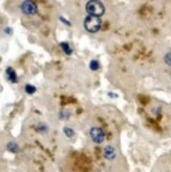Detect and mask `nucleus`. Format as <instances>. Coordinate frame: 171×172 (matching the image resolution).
I'll return each mask as SVG.
<instances>
[{
  "mask_svg": "<svg viewBox=\"0 0 171 172\" xmlns=\"http://www.w3.org/2000/svg\"><path fill=\"white\" fill-rule=\"evenodd\" d=\"M86 10L91 16H96L99 17L105 13V7H103V3L100 1H96V0H91L86 5Z\"/></svg>",
  "mask_w": 171,
  "mask_h": 172,
  "instance_id": "1",
  "label": "nucleus"
},
{
  "mask_svg": "<svg viewBox=\"0 0 171 172\" xmlns=\"http://www.w3.org/2000/svg\"><path fill=\"white\" fill-rule=\"evenodd\" d=\"M101 24H103V22H101L99 17L89 15L84 19V28H86L88 32L95 33L97 31H99L100 28H101Z\"/></svg>",
  "mask_w": 171,
  "mask_h": 172,
  "instance_id": "2",
  "label": "nucleus"
},
{
  "mask_svg": "<svg viewBox=\"0 0 171 172\" xmlns=\"http://www.w3.org/2000/svg\"><path fill=\"white\" fill-rule=\"evenodd\" d=\"M90 136L94 143L96 144L103 143V140H105V134H103V130L97 128V127H93L90 130Z\"/></svg>",
  "mask_w": 171,
  "mask_h": 172,
  "instance_id": "3",
  "label": "nucleus"
},
{
  "mask_svg": "<svg viewBox=\"0 0 171 172\" xmlns=\"http://www.w3.org/2000/svg\"><path fill=\"white\" fill-rule=\"evenodd\" d=\"M21 10L26 15H33L37 12V7L32 1H23L21 3Z\"/></svg>",
  "mask_w": 171,
  "mask_h": 172,
  "instance_id": "4",
  "label": "nucleus"
},
{
  "mask_svg": "<svg viewBox=\"0 0 171 172\" xmlns=\"http://www.w3.org/2000/svg\"><path fill=\"white\" fill-rule=\"evenodd\" d=\"M103 156L106 157L107 159H115L116 156V153H115V150L112 146H106L105 149H103Z\"/></svg>",
  "mask_w": 171,
  "mask_h": 172,
  "instance_id": "5",
  "label": "nucleus"
},
{
  "mask_svg": "<svg viewBox=\"0 0 171 172\" xmlns=\"http://www.w3.org/2000/svg\"><path fill=\"white\" fill-rule=\"evenodd\" d=\"M5 75H7V78L9 79L10 81H16L17 77H16V73H15V71H14L12 68H7V70H5Z\"/></svg>",
  "mask_w": 171,
  "mask_h": 172,
  "instance_id": "6",
  "label": "nucleus"
},
{
  "mask_svg": "<svg viewBox=\"0 0 171 172\" xmlns=\"http://www.w3.org/2000/svg\"><path fill=\"white\" fill-rule=\"evenodd\" d=\"M60 47H62V51H64L67 55H71L72 54V48L70 47V45H69L68 42H62V43H60Z\"/></svg>",
  "mask_w": 171,
  "mask_h": 172,
  "instance_id": "7",
  "label": "nucleus"
},
{
  "mask_svg": "<svg viewBox=\"0 0 171 172\" xmlns=\"http://www.w3.org/2000/svg\"><path fill=\"white\" fill-rule=\"evenodd\" d=\"M7 148H9V150H11L12 152H17V151L19 150V147H18V145H17L16 143H13V142L7 145Z\"/></svg>",
  "mask_w": 171,
  "mask_h": 172,
  "instance_id": "8",
  "label": "nucleus"
},
{
  "mask_svg": "<svg viewBox=\"0 0 171 172\" xmlns=\"http://www.w3.org/2000/svg\"><path fill=\"white\" fill-rule=\"evenodd\" d=\"M36 91V88L32 84H26V92L28 94H33V93H35Z\"/></svg>",
  "mask_w": 171,
  "mask_h": 172,
  "instance_id": "9",
  "label": "nucleus"
},
{
  "mask_svg": "<svg viewBox=\"0 0 171 172\" xmlns=\"http://www.w3.org/2000/svg\"><path fill=\"white\" fill-rule=\"evenodd\" d=\"M64 133H65L68 137H72L73 135H74V131L72 130L71 128L66 127V128H64Z\"/></svg>",
  "mask_w": 171,
  "mask_h": 172,
  "instance_id": "10",
  "label": "nucleus"
},
{
  "mask_svg": "<svg viewBox=\"0 0 171 172\" xmlns=\"http://www.w3.org/2000/svg\"><path fill=\"white\" fill-rule=\"evenodd\" d=\"M89 67H90V69L92 70V71H96L97 69H98V67H99V65H98V61H96V60H92V61L90 62Z\"/></svg>",
  "mask_w": 171,
  "mask_h": 172,
  "instance_id": "11",
  "label": "nucleus"
},
{
  "mask_svg": "<svg viewBox=\"0 0 171 172\" xmlns=\"http://www.w3.org/2000/svg\"><path fill=\"white\" fill-rule=\"evenodd\" d=\"M165 61H166V63H167L168 65L171 67V53L166 54V56H165Z\"/></svg>",
  "mask_w": 171,
  "mask_h": 172,
  "instance_id": "12",
  "label": "nucleus"
}]
</instances>
